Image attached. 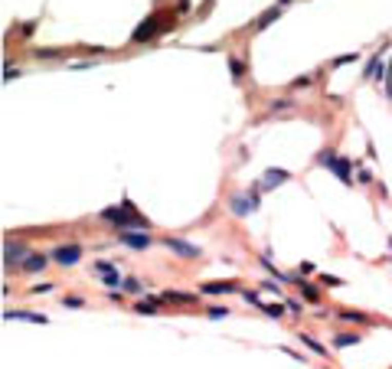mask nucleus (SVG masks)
Returning a JSON list of instances; mask_svg holds the SVG:
<instances>
[{"label":"nucleus","instance_id":"b1692460","mask_svg":"<svg viewBox=\"0 0 392 369\" xmlns=\"http://www.w3.org/2000/svg\"><path fill=\"white\" fill-rule=\"evenodd\" d=\"M121 287H124L128 294H144V284H141L138 278H124V284H121Z\"/></svg>","mask_w":392,"mask_h":369},{"label":"nucleus","instance_id":"6e6552de","mask_svg":"<svg viewBox=\"0 0 392 369\" xmlns=\"http://www.w3.org/2000/svg\"><path fill=\"white\" fill-rule=\"evenodd\" d=\"M350 167H353V157H340V154H337V157H334V164H330V170H334L337 177H340V183H346V186H353Z\"/></svg>","mask_w":392,"mask_h":369},{"label":"nucleus","instance_id":"a878e982","mask_svg":"<svg viewBox=\"0 0 392 369\" xmlns=\"http://www.w3.org/2000/svg\"><path fill=\"white\" fill-rule=\"evenodd\" d=\"M320 284H324V287H327V284H330V287H343L346 281H343V278H337V275H327V271H324V275H320Z\"/></svg>","mask_w":392,"mask_h":369},{"label":"nucleus","instance_id":"5701e85b","mask_svg":"<svg viewBox=\"0 0 392 369\" xmlns=\"http://www.w3.org/2000/svg\"><path fill=\"white\" fill-rule=\"evenodd\" d=\"M98 278H102V284H105V287H121V284H124L121 271H111V275H98Z\"/></svg>","mask_w":392,"mask_h":369},{"label":"nucleus","instance_id":"c85d7f7f","mask_svg":"<svg viewBox=\"0 0 392 369\" xmlns=\"http://www.w3.org/2000/svg\"><path fill=\"white\" fill-rule=\"evenodd\" d=\"M288 108H294L291 98H275L271 102V111H288Z\"/></svg>","mask_w":392,"mask_h":369},{"label":"nucleus","instance_id":"412c9836","mask_svg":"<svg viewBox=\"0 0 392 369\" xmlns=\"http://www.w3.org/2000/svg\"><path fill=\"white\" fill-rule=\"evenodd\" d=\"M92 271H95V275H111V271H118V265L105 258V262H92Z\"/></svg>","mask_w":392,"mask_h":369},{"label":"nucleus","instance_id":"f704fd0d","mask_svg":"<svg viewBox=\"0 0 392 369\" xmlns=\"http://www.w3.org/2000/svg\"><path fill=\"white\" fill-rule=\"evenodd\" d=\"M281 353H288L291 359H298V363H301V366H304V356H301V353H298V349H291V346H281Z\"/></svg>","mask_w":392,"mask_h":369},{"label":"nucleus","instance_id":"c756f323","mask_svg":"<svg viewBox=\"0 0 392 369\" xmlns=\"http://www.w3.org/2000/svg\"><path fill=\"white\" fill-rule=\"evenodd\" d=\"M62 307H72V310H82V307H85V298H62Z\"/></svg>","mask_w":392,"mask_h":369},{"label":"nucleus","instance_id":"72a5a7b5","mask_svg":"<svg viewBox=\"0 0 392 369\" xmlns=\"http://www.w3.org/2000/svg\"><path fill=\"white\" fill-rule=\"evenodd\" d=\"M298 278H304V275H314V262H301V268L294 271Z\"/></svg>","mask_w":392,"mask_h":369},{"label":"nucleus","instance_id":"4be33fe9","mask_svg":"<svg viewBox=\"0 0 392 369\" xmlns=\"http://www.w3.org/2000/svg\"><path fill=\"white\" fill-rule=\"evenodd\" d=\"M262 310L268 314V317H275V320H278V317H284V310H288V304H262Z\"/></svg>","mask_w":392,"mask_h":369},{"label":"nucleus","instance_id":"2eb2a0df","mask_svg":"<svg viewBox=\"0 0 392 369\" xmlns=\"http://www.w3.org/2000/svg\"><path fill=\"white\" fill-rule=\"evenodd\" d=\"M360 334H350V330H346V334H337L334 340H330V346L334 349H346V346H356V343H360Z\"/></svg>","mask_w":392,"mask_h":369},{"label":"nucleus","instance_id":"a211bd4d","mask_svg":"<svg viewBox=\"0 0 392 369\" xmlns=\"http://www.w3.org/2000/svg\"><path fill=\"white\" fill-rule=\"evenodd\" d=\"M281 10H284V7H268V10H265V13H262V16L255 20V30H265L268 23H275V20L281 16Z\"/></svg>","mask_w":392,"mask_h":369},{"label":"nucleus","instance_id":"9b49d317","mask_svg":"<svg viewBox=\"0 0 392 369\" xmlns=\"http://www.w3.org/2000/svg\"><path fill=\"white\" fill-rule=\"evenodd\" d=\"M229 209H232V216H248V212H255L258 206L248 200V193H245V196H232V200H229Z\"/></svg>","mask_w":392,"mask_h":369},{"label":"nucleus","instance_id":"dca6fc26","mask_svg":"<svg viewBox=\"0 0 392 369\" xmlns=\"http://www.w3.org/2000/svg\"><path fill=\"white\" fill-rule=\"evenodd\" d=\"M298 340H301V343H304V346L310 349V353H317V356H327V346L320 343L317 337H310V334H304V330H301V334H298Z\"/></svg>","mask_w":392,"mask_h":369},{"label":"nucleus","instance_id":"473e14b6","mask_svg":"<svg viewBox=\"0 0 392 369\" xmlns=\"http://www.w3.org/2000/svg\"><path fill=\"white\" fill-rule=\"evenodd\" d=\"M242 301H245V304H255V307H262V298H258V291H242Z\"/></svg>","mask_w":392,"mask_h":369},{"label":"nucleus","instance_id":"7c9ffc66","mask_svg":"<svg viewBox=\"0 0 392 369\" xmlns=\"http://www.w3.org/2000/svg\"><path fill=\"white\" fill-rule=\"evenodd\" d=\"M52 287H56V284H49V281H40V284H33V287H30V294H49Z\"/></svg>","mask_w":392,"mask_h":369},{"label":"nucleus","instance_id":"7ed1b4c3","mask_svg":"<svg viewBox=\"0 0 392 369\" xmlns=\"http://www.w3.org/2000/svg\"><path fill=\"white\" fill-rule=\"evenodd\" d=\"M82 255H85V248L79 245V242H69V245H56L49 251V258L56 265H62V268H72V265H79L82 262Z\"/></svg>","mask_w":392,"mask_h":369},{"label":"nucleus","instance_id":"c9c22d12","mask_svg":"<svg viewBox=\"0 0 392 369\" xmlns=\"http://www.w3.org/2000/svg\"><path fill=\"white\" fill-rule=\"evenodd\" d=\"M16 75H20V69H10V66H7V69H4V82H13V79H16Z\"/></svg>","mask_w":392,"mask_h":369},{"label":"nucleus","instance_id":"4468645a","mask_svg":"<svg viewBox=\"0 0 392 369\" xmlns=\"http://www.w3.org/2000/svg\"><path fill=\"white\" fill-rule=\"evenodd\" d=\"M337 317H340V320H346V323H369V314L353 310V307H340V310H337Z\"/></svg>","mask_w":392,"mask_h":369},{"label":"nucleus","instance_id":"423d86ee","mask_svg":"<svg viewBox=\"0 0 392 369\" xmlns=\"http://www.w3.org/2000/svg\"><path fill=\"white\" fill-rule=\"evenodd\" d=\"M160 245L170 248L173 255H180V258H200V248L190 245V242H183V239H177V236H164V239H160Z\"/></svg>","mask_w":392,"mask_h":369},{"label":"nucleus","instance_id":"f03ea898","mask_svg":"<svg viewBox=\"0 0 392 369\" xmlns=\"http://www.w3.org/2000/svg\"><path fill=\"white\" fill-rule=\"evenodd\" d=\"M167 20H173L170 13H150L144 23L138 26L134 33H131V43H147V40H154L157 33H167L170 26H160V23H167Z\"/></svg>","mask_w":392,"mask_h":369},{"label":"nucleus","instance_id":"1a4fd4ad","mask_svg":"<svg viewBox=\"0 0 392 369\" xmlns=\"http://www.w3.org/2000/svg\"><path fill=\"white\" fill-rule=\"evenodd\" d=\"M49 265V255H43V251H30V255L23 258V265H20V271H43V268Z\"/></svg>","mask_w":392,"mask_h":369},{"label":"nucleus","instance_id":"cd10ccee","mask_svg":"<svg viewBox=\"0 0 392 369\" xmlns=\"http://www.w3.org/2000/svg\"><path fill=\"white\" fill-rule=\"evenodd\" d=\"M310 85H314V79L301 75V79H294V82H291V92H298V88H310Z\"/></svg>","mask_w":392,"mask_h":369},{"label":"nucleus","instance_id":"e433bc0d","mask_svg":"<svg viewBox=\"0 0 392 369\" xmlns=\"http://www.w3.org/2000/svg\"><path fill=\"white\" fill-rule=\"evenodd\" d=\"M262 291H271V294H281V287L275 281H262Z\"/></svg>","mask_w":392,"mask_h":369},{"label":"nucleus","instance_id":"39448f33","mask_svg":"<svg viewBox=\"0 0 392 369\" xmlns=\"http://www.w3.org/2000/svg\"><path fill=\"white\" fill-rule=\"evenodd\" d=\"M26 255H30V248H26V245H20V242H10V239H7L4 242V265L7 268H13V271H20V258H26Z\"/></svg>","mask_w":392,"mask_h":369},{"label":"nucleus","instance_id":"58836bf2","mask_svg":"<svg viewBox=\"0 0 392 369\" xmlns=\"http://www.w3.org/2000/svg\"><path fill=\"white\" fill-rule=\"evenodd\" d=\"M389 265H392V258H389Z\"/></svg>","mask_w":392,"mask_h":369},{"label":"nucleus","instance_id":"aec40b11","mask_svg":"<svg viewBox=\"0 0 392 369\" xmlns=\"http://www.w3.org/2000/svg\"><path fill=\"white\" fill-rule=\"evenodd\" d=\"M164 301H177V304H196V294H183V291H167Z\"/></svg>","mask_w":392,"mask_h":369},{"label":"nucleus","instance_id":"0eeeda50","mask_svg":"<svg viewBox=\"0 0 392 369\" xmlns=\"http://www.w3.org/2000/svg\"><path fill=\"white\" fill-rule=\"evenodd\" d=\"M239 291V281H206L200 287V294H209V298H216V294H236Z\"/></svg>","mask_w":392,"mask_h":369},{"label":"nucleus","instance_id":"393cba45","mask_svg":"<svg viewBox=\"0 0 392 369\" xmlns=\"http://www.w3.org/2000/svg\"><path fill=\"white\" fill-rule=\"evenodd\" d=\"M350 62H360V52H346V56H337V59H334V69L350 66Z\"/></svg>","mask_w":392,"mask_h":369},{"label":"nucleus","instance_id":"9d476101","mask_svg":"<svg viewBox=\"0 0 392 369\" xmlns=\"http://www.w3.org/2000/svg\"><path fill=\"white\" fill-rule=\"evenodd\" d=\"M4 320H26V323H49L46 314H33V310H4Z\"/></svg>","mask_w":392,"mask_h":369},{"label":"nucleus","instance_id":"4c0bfd02","mask_svg":"<svg viewBox=\"0 0 392 369\" xmlns=\"http://www.w3.org/2000/svg\"><path fill=\"white\" fill-rule=\"evenodd\" d=\"M248 200L258 206V200H262V190H258V186H252V190H248Z\"/></svg>","mask_w":392,"mask_h":369},{"label":"nucleus","instance_id":"f3484780","mask_svg":"<svg viewBox=\"0 0 392 369\" xmlns=\"http://www.w3.org/2000/svg\"><path fill=\"white\" fill-rule=\"evenodd\" d=\"M226 62H229V72H232V79H236V82H239V79H245L248 66H245V62L236 56V52H229V56H226Z\"/></svg>","mask_w":392,"mask_h":369},{"label":"nucleus","instance_id":"6ab92c4d","mask_svg":"<svg viewBox=\"0 0 392 369\" xmlns=\"http://www.w3.org/2000/svg\"><path fill=\"white\" fill-rule=\"evenodd\" d=\"M160 301H164V298H150L147 304L141 301L138 307H134V314H141V317H157V314H160V310H157V304H160Z\"/></svg>","mask_w":392,"mask_h":369},{"label":"nucleus","instance_id":"2f4dec72","mask_svg":"<svg viewBox=\"0 0 392 369\" xmlns=\"http://www.w3.org/2000/svg\"><path fill=\"white\" fill-rule=\"evenodd\" d=\"M284 304H288V310H291V314H298V317L304 314V304H301V301H294V298H284Z\"/></svg>","mask_w":392,"mask_h":369},{"label":"nucleus","instance_id":"20e7f679","mask_svg":"<svg viewBox=\"0 0 392 369\" xmlns=\"http://www.w3.org/2000/svg\"><path fill=\"white\" fill-rule=\"evenodd\" d=\"M118 242L128 245V248H134V251H144V248L154 245V236H147V229H121Z\"/></svg>","mask_w":392,"mask_h":369},{"label":"nucleus","instance_id":"ddd939ff","mask_svg":"<svg viewBox=\"0 0 392 369\" xmlns=\"http://www.w3.org/2000/svg\"><path fill=\"white\" fill-rule=\"evenodd\" d=\"M298 291H301V298H304L307 304H320V287L317 284H310V281H304V278H298Z\"/></svg>","mask_w":392,"mask_h":369},{"label":"nucleus","instance_id":"bb28decb","mask_svg":"<svg viewBox=\"0 0 392 369\" xmlns=\"http://www.w3.org/2000/svg\"><path fill=\"white\" fill-rule=\"evenodd\" d=\"M229 314H232L229 307H219V304H216V307L206 310V317H209V320H222V317H229Z\"/></svg>","mask_w":392,"mask_h":369},{"label":"nucleus","instance_id":"f8f14e48","mask_svg":"<svg viewBox=\"0 0 392 369\" xmlns=\"http://www.w3.org/2000/svg\"><path fill=\"white\" fill-rule=\"evenodd\" d=\"M284 180H291V170H278V167H271V170H265V177H262V186H265V190H271V186L284 183Z\"/></svg>","mask_w":392,"mask_h":369},{"label":"nucleus","instance_id":"f257e3e1","mask_svg":"<svg viewBox=\"0 0 392 369\" xmlns=\"http://www.w3.org/2000/svg\"><path fill=\"white\" fill-rule=\"evenodd\" d=\"M98 219L111 222L118 232L121 229H150V219L134 209L131 196H121V206H108V209H102V212H98Z\"/></svg>","mask_w":392,"mask_h":369}]
</instances>
